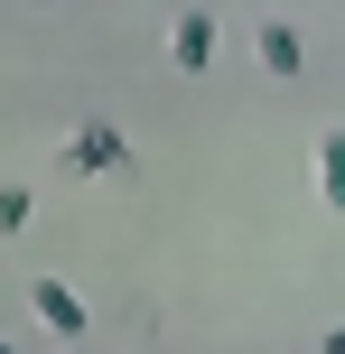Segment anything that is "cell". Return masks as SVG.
Instances as JSON below:
<instances>
[{"mask_svg": "<svg viewBox=\"0 0 345 354\" xmlns=\"http://www.w3.org/2000/svg\"><path fill=\"white\" fill-rule=\"evenodd\" d=\"M28 308H37V326H47V336H84V299H75L66 280H28Z\"/></svg>", "mask_w": 345, "mask_h": 354, "instance_id": "cell-2", "label": "cell"}, {"mask_svg": "<svg viewBox=\"0 0 345 354\" xmlns=\"http://www.w3.org/2000/svg\"><path fill=\"white\" fill-rule=\"evenodd\" d=\"M0 354H10V345H0Z\"/></svg>", "mask_w": 345, "mask_h": 354, "instance_id": "cell-8", "label": "cell"}, {"mask_svg": "<svg viewBox=\"0 0 345 354\" xmlns=\"http://www.w3.org/2000/svg\"><path fill=\"white\" fill-rule=\"evenodd\" d=\"M28 224V187H0V233H19Z\"/></svg>", "mask_w": 345, "mask_h": 354, "instance_id": "cell-6", "label": "cell"}, {"mask_svg": "<svg viewBox=\"0 0 345 354\" xmlns=\"http://www.w3.org/2000/svg\"><path fill=\"white\" fill-rule=\"evenodd\" d=\"M327 354H345V326H327Z\"/></svg>", "mask_w": 345, "mask_h": 354, "instance_id": "cell-7", "label": "cell"}, {"mask_svg": "<svg viewBox=\"0 0 345 354\" xmlns=\"http://www.w3.org/2000/svg\"><path fill=\"white\" fill-rule=\"evenodd\" d=\"M317 187H327V205L345 214V131H327V140H317Z\"/></svg>", "mask_w": 345, "mask_h": 354, "instance_id": "cell-5", "label": "cell"}, {"mask_svg": "<svg viewBox=\"0 0 345 354\" xmlns=\"http://www.w3.org/2000/svg\"><path fill=\"white\" fill-rule=\"evenodd\" d=\"M178 66H187V75L215 66V19H205V10H187V19H178Z\"/></svg>", "mask_w": 345, "mask_h": 354, "instance_id": "cell-4", "label": "cell"}, {"mask_svg": "<svg viewBox=\"0 0 345 354\" xmlns=\"http://www.w3.org/2000/svg\"><path fill=\"white\" fill-rule=\"evenodd\" d=\"M252 47H261V75H271V84H299L308 47H299V28H290V19H261V28H252Z\"/></svg>", "mask_w": 345, "mask_h": 354, "instance_id": "cell-1", "label": "cell"}, {"mask_svg": "<svg viewBox=\"0 0 345 354\" xmlns=\"http://www.w3.org/2000/svg\"><path fill=\"white\" fill-rule=\"evenodd\" d=\"M66 168H122V131H112V122H93V131H75V140H66Z\"/></svg>", "mask_w": 345, "mask_h": 354, "instance_id": "cell-3", "label": "cell"}]
</instances>
